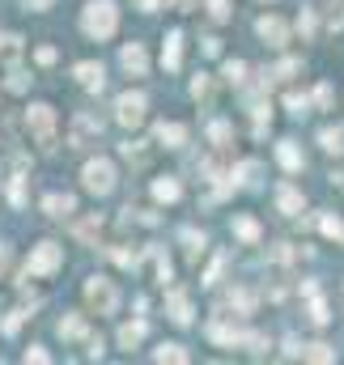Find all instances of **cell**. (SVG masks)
<instances>
[{
	"instance_id": "6da1fadb",
	"label": "cell",
	"mask_w": 344,
	"mask_h": 365,
	"mask_svg": "<svg viewBox=\"0 0 344 365\" xmlns=\"http://www.w3.org/2000/svg\"><path fill=\"white\" fill-rule=\"evenodd\" d=\"M119 26V9H115V0H89L85 5V17H81V30L89 38H111Z\"/></svg>"
},
{
	"instance_id": "7a4b0ae2",
	"label": "cell",
	"mask_w": 344,
	"mask_h": 365,
	"mask_svg": "<svg viewBox=\"0 0 344 365\" xmlns=\"http://www.w3.org/2000/svg\"><path fill=\"white\" fill-rule=\"evenodd\" d=\"M26 128L34 132V140L43 144V149H56V111L47 102H34L26 111Z\"/></svg>"
},
{
	"instance_id": "3957f363",
	"label": "cell",
	"mask_w": 344,
	"mask_h": 365,
	"mask_svg": "<svg viewBox=\"0 0 344 365\" xmlns=\"http://www.w3.org/2000/svg\"><path fill=\"white\" fill-rule=\"evenodd\" d=\"M81 183H85V191H94V196H111V191H115V166H111L107 157L85 162Z\"/></svg>"
},
{
	"instance_id": "277c9868",
	"label": "cell",
	"mask_w": 344,
	"mask_h": 365,
	"mask_svg": "<svg viewBox=\"0 0 344 365\" xmlns=\"http://www.w3.org/2000/svg\"><path fill=\"white\" fill-rule=\"evenodd\" d=\"M60 263H64V251L56 242H39L26 259V276H52V272H60Z\"/></svg>"
},
{
	"instance_id": "5b68a950",
	"label": "cell",
	"mask_w": 344,
	"mask_h": 365,
	"mask_svg": "<svg viewBox=\"0 0 344 365\" xmlns=\"http://www.w3.org/2000/svg\"><path fill=\"white\" fill-rule=\"evenodd\" d=\"M85 302H89L98 314H115V306H119V289H115V280H107V276L85 280Z\"/></svg>"
},
{
	"instance_id": "8992f818",
	"label": "cell",
	"mask_w": 344,
	"mask_h": 365,
	"mask_svg": "<svg viewBox=\"0 0 344 365\" xmlns=\"http://www.w3.org/2000/svg\"><path fill=\"white\" fill-rule=\"evenodd\" d=\"M115 115H119V124L124 128H136L140 119H144V93L136 89V93H124V98L115 102Z\"/></svg>"
},
{
	"instance_id": "52a82bcc",
	"label": "cell",
	"mask_w": 344,
	"mask_h": 365,
	"mask_svg": "<svg viewBox=\"0 0 344 365\" xmlns=\"http://www.w3.org/2000/svg\"><path fill=\"white\" fill-rule=\"evenodd\" d=\"M98 132H103V124H98L94 115H77V119H72V132H68V144H72V149H85Z\"/></svg>"
},
{
	"instance_id": "ba28073f",
	"label": "cell",
	"mask_w": 344,
	"mask_h": 365,
	"mask_svg": "<svg viewBox=\"0 0 344 365\" xmlns=\"http://www.w3.org/2000/svg\"><path fill=\"white\" fill-rule=\"evenodd\" d=\"M119 64H124L132 77H144V72H149V56H144V47H140V43H128L124 52H119Z\"/></svg>"
},
{
	"instance_id": "9c48e42d",
	"label": "cell",
	"mask_w": 344,
	"mask_h": 365,
	"mask_svg": "<svg viewBox=\"0 0 344 365\" xmlns=\"http://www.w3.org/2000/svg\"><path fill=\"white\" fill-rule=\"evenodd\" d=\"M255 30H259V38H268L272 47H285V43H289V26H285L281 17H259Z\"/></svg>"
},
{
	"instance_id": "30bf717a",
	"label": "cell",
	"mask_w": 344,
	"mask_h": 365,
	"mask_svg": "<svg viewBox=\"0 0 344 365\" xmlns=\"http://www.w3.org/2000/svg\"><path fill=\"white\" fill-rule=\"evenodd\" d=\"M43 212H47V217H68V212H77V200L52 191V196H43Z\"/></svg>"
},
{
	"instance_id": "8fae6325",
	"label": "cell",
	"mask_w": 344,
	"mask_h": 365,
	"mask_svg": "<svg viewBox=\"0 0 344 365\" xmlns=\"http://www.w3.org/2000/svg\"><path fill=\"white\" fill-rule=\"evenodd\" d=\"M158 140L166 144V149H183V144H187V128L183 124H158Z\"/></svg>"
},
{
	"instance_id": "7c38bea8",
	"label": "cell",
	"mask_w": 344,
	"mask_h": 365,
	"mask_svg": "<svg viewBox=\"0 0 344 365\" xmlns=\"http://www.w3.org/2000/svg\"><path fill=\"white\" fill-rule=\"evenodd\" d=\"M72 77H77L81 85H89V89H103V64L85 60V64H77V68H72Z\"/></svg>"
},
{
	"instance_id": "4fadbf2b",
	"label": "cell",
	"mask_w": 344,
	"mask_h": 365,
	"mask_svg": "<svg viewBox=\"0 0 344 365\" xmlns=\"http://www.w3.org/2000/svg\"><path fill=\"white\" fill-rule=\"evenodd\" d=\"M179 56H183V34L170 30V34H166V47H162V64L175 72V68H179Z\"/></svg>"
},
{
	"instance_id": "5bb4252c",
	"label": "cell",
	"mask_w": 344,
	"mask_h": 365,
	"mask_svg": "<svg viewBox=\"0 0 344 365\" xmlns=\"http://www.w3.org/2000/svg\"><path fill=\"white\" fill-rule=\"evenodd\" d=\"M170 319H175L179 327L191 323V302H187V294H179V289H170Z\"/></svg>"
},
{
	"instance_id": "9a60e30c",
	"label": "cell",
	"mask_w": 344,
	"mask_h": 365,
	"mask_svg": "<svg viewBox=\"0 0 344 365\" xmlns=\"http://www.w3.org/2000/svg\"><path fill=\"white\" fill-rule=\"evenodd\" d=\"M153 196H158L162 204H175V200L183 196V187H179L175 179H158V183H153Z\"/></svg>"
},
{
	"instance_id": "2e32d148",
	"label": "cell",
	"mask_w": 344,
	"mask_h": 365,
	"mask_svg": "<svg viewBox=\"0 0 344 365\" xmlns=\"http://www.w3.org/2000/svg\"><path fill=\"white\" fill-rule=\"evenodd\" d=\"M234 234L242 242H259V221L255 217H234Z\"/></svg>"
},
{
	"instance_id": "e0dca14e",
	"label": "cell",
	"mask_w": 344,
	"mask_h": 365,
	"mask_svg": "<svg viewBox=\"0 0 344 365\" xmlns=\"http://www.w3.org/2000/svg\"><path fill=\"white\" fill-rule=\"evenodd\" d=\"M140 340H144V323H140V319H136V323H124V327H119V344H124V349H136Z\"/></svg>"
},
{
	"instance_id": "ac0fdd59",
	"label": "cell",
	"mask_w": 344,
	"mask_h": 365,
	"mask_svg": "<svg viewBox=\"0 0 344 365\" xmlns=\"http://www.w3.org/2000/svg\"><path fill=\"white\" fill-rule=\"evenodd\" d=\"M277 204H281V212H302V196H298V191H293V187H281L277 191Z\"/></svg>"
},
{
	"instance_id": "d6986e66",
	"label": "cell",
	"mask_w": 344,
	"mask_h": 365,
	"mask_svg": "<svg viewBox=\"0 0 344 365\" xmlns=\"http://www.w3.org/2000/svg\"><path fill=\"white\" fill-rule=\"evenodd\" d=\"M319 144H323L327 153H340L344 149V128H323L319 132Z\"/></svg>"
},
{
	"instance_id": "ffe728a7",
	"label": "cell",
	"mask_w": 344,
	"mask_h": 365,
	"mask_svg": "<svg viewBox=\"0 0 344 365\" xmlns=\"http://www.w3.org/2000/svg\"><path fill=\"white\" fill-rule=\"evenodd\" d=\"M277 157H281V166H285V170H302V153L293 149V140H285V144H281Z\"/></svg>"
},
{
	"instance_id": "44dd1931",
	"label": "cell",
	"mask_w": 344,
	"mask_h": 365,
	"mask_svg": "<svg viewBox=\"0 0 344 365\" xmlns=\"http://www.w3.org/2000/svg\"><path fill=\"white\" fill-rule=\"evenodd\" d=\"M302 357H306V361H319V365H327V361H336V353H332L327 344H306V349H302Z\"/></svg>"
},
{
	"instance_id": "7402d4cb",
	"label": "cell",
	"mask_w": 344,
	"mask_h": 365,
	"mask_svg": "<svg viewBox=\"0 0 344 365\" xmlns=\"http://www.w3.org/2000/svg\"><path fill=\"white\" fill-rule=\"evenodd\" d=\"M60 335H64V340H81V335H85V323L77 319V314H68V319L60 323Z\"/></svg>"
},
{
	"instance_id": "603a6c76",
	"label": "cell",
	"mask_w": 344,
	"mask_h": 365,
	"mask_svg": "<svg viewBox=\"0 0 344 365\" xmlns=\"http://www.w3.org/2000/svg\"><path fill=\"white\" fill-rule=\"evenodd\" d=\"M230 306H238L242 314H251V310H255V298L247 294V289H234V294H230Z\"/></svg>"
},
{
	"instance_id": "cb8c5ba5",
	"label": "cell",
	"mask_w": 344,
	"mask_h": 365,
	"mask_svg": "<svg viewBox=\"0 0 344 365\" xmlns=\"http://www.w3.org/2000/svg\"><path fill=\"white\" fill-rule=\"evenodd\" d=\"M158 361H187V353H183V344H162L158 353H153Z\"/></svg>"
},
{
	"instance_id": "d4e9b609",
	"label": "cell",
	"mask_w": 344,
	"mask_h": 365,
	"mask_svg": "<svg viewBox=\"0 0 344 365\" xmlns=\"http://www.w3.org/2000/svg\"><path fill=\"white\" fill-rule=\"evenodd\" d=\"M124 157H128V162H136V166H144V162H149V153L140 149V140H128V144H124Z\"/></svg>"
},
{
	"instance_id": "484cf974",
	"label": "cell",
	"mask_w": 344,
	"mask_h": 365,
	"mask_svg": "<svg viewBox=\"0 0 344 365\" xmlns=\"http://www.w3.org/2000/svg\"><path fill=\"white\" fill-rule=\"evenodd\" d=\"M98 230H103V221H98V217H89V221H77V238H98Z\"/></svg>"
},
{
	"instance_id": "4316f807",
	"label": "cell",
	"mask_w": 344,
	"mask_h": 365,
	"mask_svg": "<svg viewBox=\"0 0 344 365\" xmlns=\"http://www.w3.org/2000/svg\"><path fill=\"white\" fill-rule=\"evenodd\" d=\"M17 34H0V56H5V60H17Z\"/></svg>"
},
{
	"instance_id": "83f0119b",
	"label": "cell",
	"mask_w": 344,
	"mask_h": 365,
	"mask_svg": "<svg viewBox=\"0 0 344 365\" xmlns=\"http://www.w3.org/2000/svg\"><path fill=\"white\" fill-rule=\"evenodd\" d=\"M226 77H230V81L238 85L242 77H247V64H242V60H226Z\"/></svg>"
},
{
	"instance_id": "f1b7e54d",
	"label": "cell",
	"mask_w": 344,
	"mask_h": 365,
	"mask_svg": "<svg viewBox=\"0 0 344 365\" xmlns=\"http://www.w3.org/2000/svg\"><path fill=\"white\" fill-rule=\"evenodd\" d=\"M191 93H195V98H208V93H213V81L204 77V72H200V77L191 81Z\"/></svg>"
},
{
	"instance_id": "f546056e",
	"label": "cell",
	"mask_w": 344,
	"mask_h": 365,
	"mask_svg": "<svg viewBox=\"0 0 344 365\" xmlns=\"http://www.w3.org/2000/svg\"><path fill=\"white\" fill-rule=\"evenodd\" d=\"M208 140H213V144H226V140H230V124H213V128H208Z\"/></svg>"
},
{
	"instance_id": "4dcf8cb0",
	"label": "cell",
	"mask_w": 344,
	"mask_h": 365,
	"mask_svg": "<svg viewBox=\"0 0 344 365\" xmlns=\"http://www.w3.org/2000/svg\"><path fill=\"white\" fill-rule=\"evenodd\" d=\"M208 13H213L217 21H226V17H230V0H208Z\"/></svg>"
},
{
	"instance_id": "1f68e13d",
	"label": "cell",
	"mask_w": 344,
	"mask_h": 365,
	"mask_svg": "<svg viewBox=\"0 0 344 365\" xmlns=\"http://www.w3.org/2000/svg\"><path fill=\"white\" fill-rule=\"evenodd\" d=\"M323 234H332V238H344V221H340V217H323Z\"/></svg>"
},
{
	"instance_id": "d6a6232c",
	"label": "cell",
	"mask_w": 344,
	"mask_h": 365,
	"mask_svg": "<svg viewBox=\"0 0 344 365\" xmlns=\"http://www.w3.org/2000/svg\"><path fill=\"white\" fill-rule=\"evenodd\" d=\"M183 242H187V251H191V255H200V251H204V234H191V230H187Z\"/></svg>"
},
{
	"instance_id": "836d02e7",
	"label": "cell",
	"mask_w": 344,
	"mask_h": 365,
	"mask_svg": "<svg viewBox=\"0 0 344 365\" xmlns=\"http://www.w3.org/2000/svg\"><path fill=\"white\" fill-rule=\"evenodd\" d=\"M310 319H314V323H327V306L319 302L314 294H310Z\"/></svg>"
},
{
	"instance_id": "e575fe53",
	"label": "cell",
	"mask_w": 344,
	"mask_h": 365,
	"mask_svg": "<svg viewBox=\"0 0 344 365\" xmlns=\"http://www.w3.org/2000/svg\"><path fill=\"white\" fill-rule=\"evenodd\" d=\"M298 30H302V34H314V13H310V9H302V17H298Z\"/></svg>"
},
{
	"instance_id": "d590c367",
	"label": "cell",
	"mask_w": 344,
	"mask_h": 365,
	"mask_svg": "<svg viewBox=\"0 0 344 365\" xmlns=\"http://www.w3.org/2000/svg\"><path fill=\"white\" fill-rule=\"evenodd\" d=\"M26 85H30V81H26V72H9V89H13V93H21Z\"/></svg>"
},
{
	"instance_id": "8d00e7d4",
	"label": "cell",
	"mask_w": 344,
	"mask_h": 365,
	"mask_svg": "<svg viewBox=\"0 0 344 365\" xmlns=\"http://www.w3.org/2000/svg\"><path fill=\"white\" fill-rule=\"evenodd\" d=\"M285 102H289V111H293V115H306V98H302V93H289Z\"/></svg>"
},
{
	"instance_id": "74e56055",
	"label": "cell",
	"mask_w": 344,
	"mask_h": 365,
	"mask_svg": "<svg viewBox=\"0 0 344 365\" xmlns=\"http://www.w3.org/2000/svg\"><path fill=\"white\" fill-rule=\"evenodd\" d=\"M34 60H39V64H56V47H39Z\"/></svg>"
},
{
	"instance_id": "f35d334b",
	"label": "cell",
	"mask_w": 344,
	"mask_h": 365,
	"mask_svg": "<svg viewBox=\"0 0 344 365\" xmlns=\"http://www.w3.org/2000/svg\"><path fill=\"white\" fill-rule=\"evenodd\" d=\"M332 26H336V30L344 26V0H336V5H332Z\"/></svg>"
},
{
	"instance_id": "ab89813d",
	"label": "cell",
	"mask_w": 344,
	"mask_h": 365,
	"mask_svg": "<svg viewBox=\"0 0 344 365\" xmlns=\"http://www.w3.org/2000/svg\"><path fill=\"white\" fill-rule=\"evenodd\" d=\"M314 102H319V107H332V89H327V85H319V93H314Z\"/></svg>"
},
{
	"instance_id": "60d3db41",
	"label": "cell",
	"mask_w": 344,
	"mask_h": 365,
	"mask_svg": "<svg viewBox=\"0 0 344 365\" xmlns=\"http://www.w3.org/2000/svg\"><path fill=\"white\" fill-rule=\"evenodd\" d=\"M136 5H140L144 13H153V9H158V0H136Z\"/></svg>"
},
{
	"instance_id": "b9f144b4",
	"label": "cell",
	"mask_w": 344,
	"mask_h": 365,
	"mask_svg": "<svg viewBox=\"0 0 344 365\" xmlns=\"http://www.w3.org/2000/svg\"><path fill=\"white\" fill-rule=\"evenodd\" d=\"M5 263H9V247H0V272H5Z\"/></svg>"
},
{
	"instance_id": "7bdbcfd3",
	"label": "cell",
	"mask_w": 344,
	"mask_h": 365,
	"mask_svg": "<svg viewBox=\"0 0 344 365\" xmlns=\"http://www.w3.org/2000/svg\"><path fill=\"white\" fill-rule=\"evenodd\" d=\"M30 5H34V9H47V5H52V0H30Z\"/></svg>"
}]
</instances>
